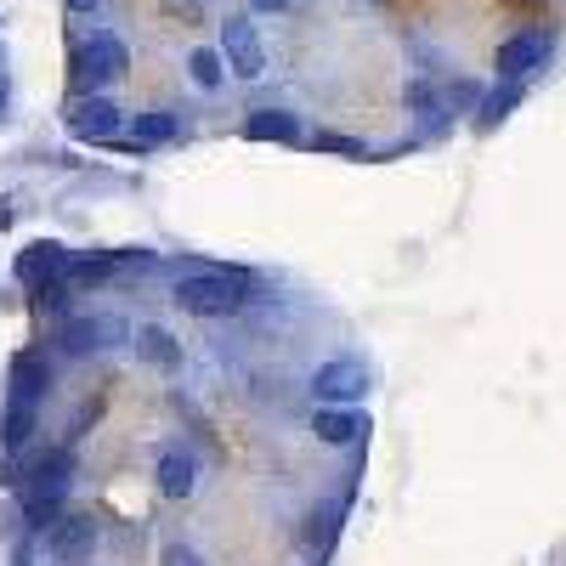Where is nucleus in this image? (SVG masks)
I'll return each mask as SVG.
<instances>
[{"mask_svg":"<svg viewBox=\"0 0 566 566\" xmlns=\"http://www.w3.org/2000/svg\"><path fill=\"white\" fill-rule=\"evenodd\" d=\"M45 549L57 560H85L97 549V522H91V515H57V522L45 527Z\"/></svg>","mask_w":566,"mask_h":566,"instance_id":"20e7f679","label":"nucleus"},{"mask_svg":"<svg viewBox=\"0 0 566 566\" xmlns=\"http://www.w3.org/2000/svg\"><path fill=\"white\" fill-rule=\"evenodd\" d=\"M136 352L148 357V363H159V368H176V363H181V346L165 335L159 323H142V328H136Z\"/></svg>","mask_w":566,"mask_h":566,"instance_id":"4468645a","label":"nucleus"},{"mask_svg":"<svg viewBox=\"0 0 566 566\" xmlns=\"http://www.w3.org/2000/svg\"><path fill=\"white\" fill-rule=\"evenodd\" d=\"M244 136L250 142H301V119L283 114V108H255L244 119Z\"/></svg>","mask_w":566,"mask_h":566,"instance_id":"ddd939ff","label":"nucleus"},{"mask_svg":"<svg viewBox=\"0 0 566 566\" xmlns=\"http://www.w3.org/2000/svg\"><path fill=\"white\" fill-rule=\"evenodd\" d=\"M221 57H227V69L239 74V80H261V74H266V52H261L255 23L227 18V23H221Z\"/></svg>","mask_w":566,"mask_h":566,"instance_id":"f03ea898","label":"nucleus"},{"mask_svg":"<svg viewBox=\"0 0 566 566\" xmlns=\"http://www.w3.org/2000/svg\"><path fill=\"white\" fill-rule=\"evenodd\" d=\"M187 69H193V80H199L205 91H216V85H221V52H210V45H199V52L187 57Z\"/></svg>","mask_w":566,"mask_h":566,"instance_id":"aec40b11","label":"nucleus"},{"mask_svg":"<svg viewBox=\"0 0 566 566\" xmlns=\"http://www.w3.org/2000/svg\"><path fill=\"white\" fill-rule=\"evenodd\" d=\"M335 533H340V504H335V510H312L301 544H306V549H328V544H335Z\"/></svg>","mask_w":566,"mask_h":566,"instance_id":"a211bd4d","label":"nucleus"},{"mask_svg":"<svg viewBox=\"0 0 566 566\" xmlns=\"http://www.w3.org/2000/svg\"><path fill=\"white\" fill-rule=\"evenodd\" d=\"M29 437H34V408L29 402H7V408H0V442L23 448Z\"/></svg>","mask_w":566,"mask_h":566,"instance_id":"dca6fc26","label":"nucleus"},{"mask_svg":"<svg viewBox=\"0 0 566 566\" xmlns=\"http://www.w3.org/2000/svg\"><path fill=\"white\" fill-rule=\"evenodd\" d=\"M522 103V80H504L499 91H488L482 108H476V130H493L499 119H510V108Z\"/></svg>","mask_w":566,"mask_h":566,"instance_id":"2eb2a0df","label":"nucleus"},{"mask_svg":"<svg viewBox=\"0 0 566 566\" xmlns=\"http://www.w3.org/2000/svg\"><path fill=\"white\" fill-rule=\"evenodd\" d=\"M312 148H317V154H340V159H368V148H363L357 136H335V130H317Z\"/></svg>","mask_w":566,"mask_h":566,"instance_id":"6ab92c4d","label":"nucleus"},{"mask_svg":"<svg viewBox=\"0 0 566 566\" xmlns=\"http://www.w3.org/2000/svg\"><path fill=\"white\" fill-rule=\"evenodd\" d=\"M181 312L193 317H232L244 306V277H227V272H193V277H176V295Z\"/></svg>","mask_w":566,"mask_h":566,"instance_id":"f257e3e1","label":"nucleus"},{"mask_svg":"<svg viewBox=\"0 0 566 566\" xmlns=\"http://www.w3.org/2000/svg\"><path fill=\"white\" fill-rule=\"evenodd\" d=\"M544 63V34H510L504 45H499V57H493V69H499V80H527L533 69Z\"/></svg>","mask_w":566,"mask_h":566,"instance_id":"9d476101","label":"nucleus"},{"mask_svg":"<svg viewBox=\"0 0 566 566\" xmlns=\"http://www.w3.org/2000/svg\"><path fill=\"white\" fill-rule=\"evenodd\" d=\"M193 488H199V459L187 448H165L159 453V493L165 499H187Z\"/></svg>","mask_w":566,"mask_h":566,"instance_id":"f8f14e48","label":"nucleus"},{"mask_svg":"<svg viewBox=\"0 0 566 566\" xmlns=\"http://www.w3.org/2000/svg\"><path fill=\"white\" fill-rule=\"evenodd\" d=\"M312 431H317V442H328V448H352V442L368 437V413H357V408H317Z\"/></svg>","mask_w":566,"mask_h":566,"instance_id":"9b49d317","label":"nucleus"},{"mask_svg":"<svg viewBox=\"0 0 566 566\" xmlns=\"http://www.w3.org/2000/svg\"><path fill=\"white\" fill-rule=\"evenodd\" d=\"M176 114H165V108H154V114H136V142L142 148H159V142H176Z\"/></svg>","mask_w":566,"mask_h":566,"instance_id":"f3484780","label":"nucleus"},{"mask_svg":"<svg viewBox=\"0 0 566 566\" xmlns=\"http://www.w3.org/2000/svg\"><path fill=\"white\" fill-rule=\"evenodd\" d=\"M250 7H255V12H283L290 0H250Z\"/></svg>","mask_w":566,"mask_h":566,"instance_id":"4be33fe9","label":"nucleus"},{"mask_svg":"<svg viewBox=\"0 0 566 566\" xmlns=\"http://www.w3.org/2000/svg\"><path fill=\"white\" fill-rule=\"evenodd\" d=\"M69 7H74V12H91V7H97V0H69Z\"/></svg>","mask_w":566,"mask_h":566,"instance_id":"5701e85b","label":"nucleus"},{"mask_svg":"<svg viewBox=\"0 0 566 566\" xmlns=\"http://www.w3.org/2000/svg\"><path fill=\"white\" fill-rule=\"evenodd\" d=\"M165 566H205V560H199V549H187V544H170V549H165Z\"/></svg>","mask_w":566,"mask_h":566,"instance_id":"412c9836","label":"nucleus"},{"mask_svg":"<svg viewBox=\"0 0 566 566\" xmlns=\"http://www.w3.org/2000/svg\"><path fill=\"white\" fill-rule=\"evenodd\" d=\"M69 130H74L80 142H114V130H119V108H114L108 97H80L74 114H69Z\"/></svg>","mask_w":566,"mask_h":566,"instance_id":"6e6552de","label":"nucleus"},{"mask_svg":"<svg viewBox=\"0 0 566 566\" xmlns=\"http://www.w3.org/2000/svg\"><path fill=\"white\" fill-rule=\"evenodd\" d=\"M125 45L114 40V34H91V45L80 52V74L91 80V85H108V80H119L125 74Z\"/></svg>","mask_w":566,"mask_h":566,"instance_id":"1a4fd4ad","label":"nucleus"},{"mask_svg":"<svg viewBox=\"0 0 566 566\" xmlns=\"http://www.w3.org/2000/svg\"><path fill=\"white\" fill-rule=\"evenodd\" d=\"M119 340H125V323H114V317H69L63 323V352H74V357L108 352Z\"/></svg>","mask_w":566,"mask_h":566,"instance_id":"39448f33","label":"nucleus"},{"mask_svg":"<svg viewBox=\"0 0 566 566\" xmlns=\"http://www.w3.org/2000/svg\"><path fill=\"white\" fill-rule=\"evenodd\" d=\"M312 391H317V402H357V397L368 391V368H363V363H352V357L317 363Z\"/></svg>","mask_w":566,"mask_h":566,"instance_id":"7ed1b4c3","label":"nucleus"},{"mask_svg":"<svg viewBox=\"0 0 566 566\" xmlns=\"http://www.w3.org/2000/svg\"><path fill=\"white\" fill-rule=\"evenodd\" d=\"M7 386H12L7 402H29V408H34L45 391H52V363H45L40 352H18L12 368H7Z\"/></svg>","mask_w":566,"mask_h":566,"instance_id":"423d86ee","label":"nucleus"},{"mask_svg":"<svg viewBox=\"0 0 566 566\" xmlns=\"http://www.w3.org/2000/svg\"><path fill=\"white\" fill-rule=\"evenodd\" d=\"M12 221V210H7V199H0V227H7Z\"/></svg>","mask_w":566,"mask_h":566,"instance_id":"b1692460","label":"nucleus"},{"mask_svg":"<svg viewBox=\"0 0 566 566\" xmlns=\"http://www.w3.org/2000/svg\"><path fill=\"white\" fill-rule=\"evenodd\" d=\"M69 266H74V255H69L63 244H52V239H45V244H29V250L18 255V277L34 283V290H40V283L69 277Z\"/></svg>","mask_w":566,"mask_h":566,"instance_id":"0eeeda50","label":"nucleus"}]
</instances>
